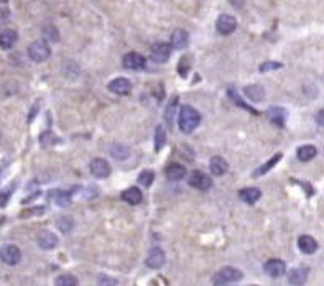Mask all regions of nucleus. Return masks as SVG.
Listing matches in <instances>:
<instances>
[{"label":"nucleus","mask_w":324,"mask_h":286,"mask_svg":"<svg viewBox=\"0 0 324 286\" xmlns=\"http://www.w3.org/2000/svg\"><path fill=\"white\" fill-rule=\"evenodd\" d=\"M51 54V49L48 46L46 41L43 39H38V41H33L30 46H28V56L30 59H33L35 63H43L50 58Z\"/></svg>","instance_id":"obj_3"},{"label":"nucleus","mask_w":324,"mask_h":286,"mask_svg":"<svg viewBox=\"0 0 324 286\" xmlns=\"http://www.w3.org/2000/svg\"><path fill=\"white\" fill-rule=\"evenodd\" d=\"M155 179V175L153 171H142L140 176H139V184L140 186H145V187H150L151 182Z\"/></svg>","instance_id":"obj_32"},{"label":"nucleus","mask_w":324,"mask_h":286,"mask_svg":"<svg viewBox=\"0 0 324 286\" xmlns=\"http://www.w3.org/2000/svg\"><path fill=\"white\" fill-rule=\"evenodd\" d=\"M318 123L323 127V110H319V113H318Z\"/></svg>","instance_id":"obj_41"},{"label":"nucleus","mask_w":324,"mask_h":286,"mask_svg":"<svg viewBox=\"0 0 324 286\" xmlns=\"http://www.w3.org/2000/svg\"><path fill=\"white\" fill-rule=\"evenodd\" d=\"M5 2H8V0H0V3H5Z\"/></svg>","instance_id":"obj_42"},{"label":"nucleus","mask_w":324,"mask_h":286,"mask_svg":"<svg viewBox=\"0 0 324 286\" xmlns=\"http://www.w3.org/2000/svg\"><path fill=\"white\" fill-rule=\"evenodd\" d=\"M0 260L5 265L15 266L17 263H20L22 251L17 245H3L2 249H0Z\"/></svg>","instance_id":"obj_4"},{"label":"nucleus","mask_w":324,"mask_h":286,"mask_svg":"<svg viewBox=\"0 0 324 286\" xmlns=\"http://www.w3.org/2000/svg\"><path fill=\"white\" fill-rule=\"evenodd\" d=\"M13 189H15V182H12V184L8 186L5 191L0 192V207H5L7 206V202H8V199H10Z\"/></svg>","instance_id":"obj_34"},{"label":"nucleus","mask_w":324,"mask_h":286,"mask_svg":"<svg viewBox=\"0 0 324 286\" xmlns=\"http://www.w3.org/2000/svg\"><path fill=\"white\" fill-rule=\"evenodd\" d=\"M227 161L220 156H213L209 163V170L214 176H222L225 171H227Z\"/></svg>","instance_id":"obj_20"},{"label":"nucleus","mask_w":324,"mask_h":286,"mask_svg":"<svg viewBox=\"0 0 324 286\" xmlns=\"http://www.w3.org/2000/svg\"><path fill=\"white\" fill-rule=\"evenodd\" d=\"M267 117L270 118V122L277 127H283L285 125V120H287V110L283 107H270L267 110Z\"/></svg>","instance_id":"obj_15"},{"label":"nucleus","mask_w":324,"mask_h":286,"mask_svg":"<svg viewBox=\"0 0 324 286\" xmlns=\"http://www.w3.org/2000/svg\"><path fill=\"white\" fill-rule=\"evenodd\" d=\"M46 212V207L45 206H38V207H33V209H28L22 214V217H28V215H43Z\"/></svg>","instance_id":"obj_37"},{"label":"nucleus","mask_w":324,"mask_h":286,"mask_svg":"<svg viewBox=\"0 0 324 286\" xmlns=\"http://www.w3.org/2000/svg\"><path fill=\"white\" fill-rule=\"evenodd\" d=\"M201 123V115L199 112L196 110L194 107L191 106H183L180 110V117H178V125L180 130L183 133H191L194 132L198 125Z\"/></svg>","instance_id":"obj_1"},{"label":"nucleus","mask_w":324,"mask_h":286,"mask_svg":"<svg viewBox=\"0 0 324 286\" xmlns=\"http://www.w3.org/2000/svg\"><path fill=\"white\" fill-rule=\"evenodd\" d=\"M53 197H55L53 201H55L60 207H68L71 204V196H70V192H66V191L53 192Z\"/></svg>","instance_id":"obj_28"},{"label":"nucleus","mask_w":324,"mask_h":286,"mask_svg":"<svg viewBox=\"0 0 324 286\" xmlns=\"http://www.w3.org/2000/svg\"><path fill=\"white\" fill-rule=\"evenodd\" d=\"M110 155H112V158H115V160L122 161V160H127V158L130 156V150H129V146H125V145H112Z\"/></svg>","instance_id":"obj_25"},{"label":"nucleus","mask_w":324,"mask_h":286,"mask_svg":"<svg viewBox=\"0 0 324 286\" xmlns=\"http://www.w3.org/2000/svg\"><path fill=\"white\" fill-rule=\"evenodd\" d=\"M189 43V35L188 32H184L183 28L175 30L173 35H171V48L175 49H184Z\"/></svg>","instance_id":"obj_14"},{"label":"nucleus","mask_w":324,"mask_h":286,"mask_svg":"<svg viewBox=\"0 0 324 286\" xmlns=\"http://www.w3.org/2000/svg\"><path fill=\"white\" fill-rule=\"evenodd\" d=\"M263 270H265V273H267L268 276H272V278H278V276L285 275V271H287V265H285L283 260L272 258L263 265Z\"/></svg>","instance_id":"obj_9"},{"label":"nucleus","mask_w":324,"mask_h":286,"mask_svg":"<svg viewBox=\"0 0 324 286\" xmlns=\"http://www.w3.org/2000/svg\"><path fill=\"white\" fill-rule=\"evenodd\" d=\"M122 201L129 202V204L135 206V204H140L142 199H144V194H142V191L139 189V187H129L127 191L122 192Z\"/></svg>","instance_id":"obj_19"},{"label":"nucleus","mask_w":324,"mask_h":286,"mask_svg":"<svg viewBox=\"0 0 324 286\" xmlns=\"http://www.w3.org/2000/svg\"><path fill=\"white\" fill-rule=\"evenodd\" d=\"M283 64L282 63H277V61H267L260 66V72H267V71H275V69H280Z\"/></svg>","instance_id":"obj_36"},{"label":"nucleus","mask_w":324,"mask_h":286,"mask_svg":"<svg viewBox=\"0 0 324 286\" xmlns=\"http://www.w3.org/2000/svg\"><path fill=\"white\" fill-rule=\"evenodd\" d=\"M166 173V178H168L170 181H181L183 178L186 176V168L183 165H180V163H171V165L165 170Z\"/></svg>","instance_id":"obj_17"},{"label":"nucleus","mask_w":324,"mask_h":286,"mask_svg":"<svg viewBox=\"0 0 324 286\" xmlns=\"http://www.w3.org/2000/svg\"><path fill=\"white\" fill-rule=\"evenodd\" d=\"M239 197L247 204H255L260 197H262V192L257 187H245V189L239 191Z\"/></svg>","instance_id":"obj_21"},{"label":"nucleus","mask_w":324,"mask_h":286,"mask_svg":"<svg viewBox=\"0 0 324 286\" xmlns=\"http://www.w3.org/2000/svg\"><path fill=\"white\" fill-rule=\"evenodd\" d=\"M229 97L232 99V101H234L235 104H237V106H240V107H242V108H245V110H249L250 113H257V110H255V108L249 107L247 104H245V102L242 101V99H240V97L237 96V94H235V91H234V89H229Z\"/></svg>","instance_id":"obj_33"},{"label":"nucleus","mask_w":324,"mask_h":286,"mask_svg":"<svg viewBox=\"0 0 324 286\" xmlns=\"http://www.w3.org/2000/svg\"><path fill=\"white\" fill-rule=\"evenodd\" d=\"M282 156H283L282 153H277V155H275L273 158H270V160H268L267 163H265V165L260 166L258 170L253 173V176H262V175H265V173H267V171H270L275 165H277V163H278L280 160H282Z\"/></svg>","instance_id":"obj_26"},{"label":"nucleus","mask_w":324,"mask_h":286,"mask_svg":"<svg viewBox=\"0 0 324 286\" xmlns=\"http://www.w3.org/2000/svg\"><path fill=\"white\" fill-rule=\"evenodd\" d=\"M298 247H299V250H301L303 253L311 255L318 250V242L314 240L311 235H301L298 239Z\"/></svg>","instance_id":"obj_18"},{"label":"nucleus","mask_w":324,"mask_h":286,"mask_svg":"<svg viewBox=\"0 0 324 286\" xmlns=\"http://www.w3.org/2000/svg\"><path fill=\"white\" fill-rule=\"evenodd\" d=\"M106 278H107V276H106ZM99 283H110V285H117V281H115V280H104V278H102V276H101V278H99Z\"/></svg>","instance_id":"obj_40"},{"label":"nucleus","mask_w":324,"mask_h":286,"mask_svg":"<svg viewBox=\"0 0 324 286\" xmlns=\"http://www.w3.org/2000/svg\"><path fill=\"white\" fill-rule=\"evenodd\" d=\"M309 270L304 268V266H299V268H294L291 273H289V285H303L308 278Z\"/></svg>","instance_id":"obj_22"},{"label":"nucleus","mask_w":324,"mask_h":286,"mask_svg":"<svg viewBox=\"0 0 324 286\" xmlns=\"http://www.w3.org/2000/svg\"><path fill=\"white\" fill-rule=\"evenodd\" d=\"M171 54V46L166 43H155L151 44V59L155 63H166L170 59Z\"/></svg>","instance_id":"obj_7"},{"label":"nucleus","mask_w":324,"mask_h":286,"mask_svg":"<svg viewBox=\"0 0 324 286\" xmlns=\"http://www.w3.org/2000/svg\"><path fill=\"white\" fill-rule=\"evenodd\" d=\"M188 182L189 186H193L194 189H199V191H209L211 186H213V179L206 175V173H201V171H193L188 178Z\"/></svg>","instance_id":"obj_5"},{"label":"nucleus","mask_w":324,"mask_h":286,"mask_svg":"<svg viewBox=\"0 0 324 286\" xmlns=\"http://www.w3.org/2000/svg\"><path fill=\"white\" fill-rule=\"evenodd\" d=\"M10 20V10L5 7H0V27H3Z\"/></svg>","instance_id":"obj_38"},{"label":"nucleus","mask_w":324,"mask_h":286,"mask_svg":"<svg viewBox=\"0 0 324 286\" xmlns=\"http://www.w3.org/2000/svg\"><path fill=\"white\" fill-rule=\"evenodd\" d=\"M244 94L252 102H260V101H263V97H265V91L262 86H247L244 89Z\"/></svg>","instance_id":"obj_23"},{"label":"nucleus","mask_w":324,"mask_h":286,"mask_svg":"<svg viewBox=\"0 0 324 286\" xmlns=\"http://www.w3.org/2000/svg\"><path fill=\"white\" fill-rule=\"evenodd\" d=\"M56 225L63 234H68V232L72 230V225H74V220L68 215H63V217H58L56 219Z\"/></svg>","instance_id":"obj_27"},{"label":"nucleus","mask_w":324,"mask_h":286,"mask_svg":"<svg viewBox=\"0 0 324 286\" xmlns=\"http://www.w3.org/2000/svg\"><path fill=\"white\" fill-rule=\"evenodd\" d=\"M109 91L117 96H127L132 91V84L127 77H117L109 84Z\"/></svg>","instance_id":"obj_13"},{"label":"nucleus","mask_w":324,"mask_h":286,"mask_svg":"<svg viewBox=\"0 0 324 286\" xmlns=\"http://www.w3.org/2000/svg\"><path fill=\"white\" fill-rule=\"evenodd\" d=\"M176 104H178V99H173L170 104H168V107H166V113H165V118H166V122H168V125L171 127L173 125V113H175V108H176Z\"/></svg>","instance_id":"obj_35"},{"label":"nucleus","mask_w":324,"mask_h":286,"mask_svg":"<svg viewBox=\"0 0 324 286\" xmlns=\"http://www.w3.org/2000/svg\"><path fill=\"white\" fill-rule=\"evenodd\" d=\"M58 142V138H56V135L53 132H43L41 135H40V143H41V146H45V148H50V146H53L55 143Z\"/></svg>","instance_id":"obj_30"},{"label":"nucleus","mask_w":324,"mask_h":286,"mask_svg":"<svg viewBox=\"0 0 324 286\" xmlns=\"http://www.w3.org/2000/svg\"><path fill=\"white\" fill-rule=\"evenodd\" d=\"M122 63L127 69H134V71H142L145 68V58L139 53H127Z\"/></svg>","instance_id":"obj_11"},{"label":"nucleus","mask_w":324,"mask_h":286,"mask_svg":"<svg viewBox=\"0 0 324 286\" xmlns=\"http://www.w3.org/2000/svg\"><path fill=\"white\" fill-rule=\"evenodd\" d=\"M17 39H18V35L15 30H3V32H0V48L12 49L15 46Z\"/></svg>","instance_id":"obj_16"},{"label":"nucleus","mask_w":324,"mask_h":286,"mask_svg":"<svg viewBox=\"0 0 324 286\" xmlns=\"http://www.w3.org/2000/svg\"><path fill=\"white\" fill-rule=\"evenodd\" d=\"M36 242H38V245H40V249H43V250H51V249H55V247L58 245L56 235L53 234V232H50V230L38 232Z\"/></svg>","instance_id":"obj_12"},{"label":"nucleus","mask_w":324,"mask_h":286,"mask_svg":"<svg viewBox=\"0 0 324 286\" xmlns=\"http://www.w3.org/2000/svg\"><path fill=\"white\" fill-rule=\"evenodd\" d=\"M165 261H166V256H165V251L163 250H161V249H151L148 256H146L145 263L151 270H158V268H161V266L165 265Z\"/></svg>","instance_id":"obj_10"},{"label":"nucleus","mask_w":324,"mask_h":286,"mask_svg":"<svg viewBox=\"0 0 324 286\" xmlns=\"http://www.w3.org/2000/svg\"><path fill=\"white\" fill-rule=\"evenodd\" d=\"M216 28H217V32L220 35H230L235 32V28H237V20H235L232 15H220L217 18V22H216Z\"/></svg>","instance_id":"obj_6"},{"label":"nucleus","mask_w":324,"mask_h":286,"mask_svg":"<svg viewBox=\"0 0 324 286\" xmlns=\"http://www.w3.org/2000/svg\"><path fill=\"white\" fill-rule=\"evenodd\" d=\"M165 143H166V132H165L163 127L158 125L156 127V132H155V150L160 151L161 148L165 146Z\"/></svg>","instance_id":"obj_29"},{"label":"nucleus","mask_w":324,"mask_h":286,"mask_svg":"<svg viewBox=\"0 0 324 286\" xmlns=\"http://www.w3.org/2000/svg\"><path fill=\"white\" fill-rule=\"evenodd\" d=\"M38 112V104L36 106H33V112L30 113V115H28V122H33V118H35V113Z\"/></svg>","instance_id":"obj_39"},{"label":"nucleus","mask_w":324,"mask_h":286,"mask_svg":"<svg viewBox=\"0 0 324 286\" xmlns=\"http://www.w3.org/2000/svg\"><path fill=\"white\" fill-rule=\"evenodd\" d=\"M91 173L97 179H106L110 175V165L106 160H102V158H96L91 163Z\"/></svg>","instance_id":"obj_8"},{"label":"nucleus","mask_w":324,"mask_h":286,"mask_svg":"<svg viewBox=\"0 0 324 286\" xmlns=\"http://www.w3.org/2000/svg\"><path fill=\"white\" fill-rule=\"evenodd\" d=\"M55 285H58V286H76L77 280L72 275H61L55 280Z\"/></svg>","instance_id":"obj_31"},{"label":"nucleus","mask_w":324,"mask_h":286,"mask_svg":"<svg viewBox=\"0 0 324 286\" xmlns=\"http://www.w3.org/2000/svg\"><path fill=\"white\" fill-rule=\"evenodd\" d=\"M296 155H298V160H301V161H309V160H313V158L318 155V148L314 146V145H304V146H299Z\"/></svg>","instance_id":"obj_24"},{"label":"nucleus","mask_w":324,"mask_h":286,"mask_svg":"<svg viewBox=\"0 0 324 286\" xmlns=\"http://www.w3.org/2000/svg\"><path fill=\"white\" fill-rule=\"evenodd\" d=\"M240 280H242V271L232 268V266H225V268L216 271L211 281L214 285H230V283H237Z\"/></svg>","instance_id":"obj_2"}]
</instances>
